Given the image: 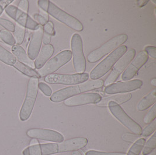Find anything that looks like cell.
<instances>
[{
  "label": "cell",
  "instance_id": "6da1fadb",
  "mask_svg": "<svg viewBox=\"0 0 156 155\" xmlns=\"http://www.w3.org/2000/svg\"><path fill=\"white\" fill-rule=\"evenodd\" d=\"M104 86V81L102 79L90 80L84 82L65 88L53 93L50 96V100L53 103H60L71 97L80 94L98 89Z\"/></svg>",
  "mask_w": 156,
  "mask_h": 155
},
{
  "label": "cell",
  "instance_id": "7a4b0ae2",
  "mask_svg": "<svg viewBox=\"0 0 156 155\" xmlns=\"http://www.w3.org/2000/svg\"><path fill=\"white\" fill-rule=\"evenodd\" d=\"M128 50L126 46H121L115 50L108 56L98 64L90 72L89 77L92 80L99 79L105 75L114 67L116 63Z\"/></svg>",
  "mask_w": 156,
  "mask_h": 155
},
{
  "label": "cell",
  "instance_id": "3957f363",
  "mask_svg": "<svg viewBox=\"0 0 156 155\" xmlns=\"http://www.w3.org/2000/svg\"><path fill=\"white\" fill-rule=\"evenodd\" d=\"M38 85L37 78H30L29 79L25 99L20 113V118L22 121L28 120L33 111L38 93Z\"/></svg>",
  "mask_w": 156,
  "mask_h": 155
},
{
  "label": "cell",
  "instance_id": "277c9868",
  "mask_svg": "<svg viewBox=\"0 0 156 155\" xmlns=\"http://www.w3.org/2000/svg\"><path fill=\"white\" fill-rule=\"evenodd\" d=\"M128 39V35L126 34H121L115 36L98 49L91 51L87 56L88 61L90 63L99 61L102 58L121 46Z\"/></svg>",
  "mask_w": 156,
  "mask_h": 155
},
{
  "label": "cell",
  "instance_id": "5b68a950",
  "mask_svg": "<svg viewBox=\"0 0 156 155\" xmlns=\"http://www.w3.org/2000/svg\"><path fill=\"white\" fill-rule=\"evenodd\" d=\"M108 106L109 111L114 117L118 120L122 125L136 135H141L142 128L141 126L135 121L130 118L120 105L113 102H109Z\"/></svg>",
  "mask_w": 156,
  "mask_h": 155
},
{
  "label": "cell",
  "instance_id": "8992f818",
  "mask_svg": "<svg viewBox=\"0 0 156 155\" xmlns=\"http://www.w3.org/2000/svg\"><path fill=\"white\" fill-rule=\"evenodd\" d=\"M47 13L77 32H82L84 29L83 23L76 18L69 14L51 1H50Z\"/></svg>",
  "mask_w": 156,
  "mask_h": 155
},
{
  "label": "cell",
  "instance_id": "52a82bcc",
  "mask_svg": "<svg viewBox=\"0 0 156 155\" xmlns=\"http://www.w3.org/2000/svg\"><path fill=\"white\" fill-rule=\"evenodd\" d=\"M71 53L73 65L77 74L84 73L86 70V60L83 52L82 38L79 34L75 33L71 40Z\"/></svg>",
  "mask_w": 156,
  "mask_h": 155
},
{
  "label": "cell",
  "instance_id": "ba28073f",
  "mask_svg": "<svg viewBox=\"0 0 156 155\" xmlns=\"http://www.w3.org/2000/svg\"><path fill=\"white\" fill-rule=\"evenodd\" d=\"M72 53L70 50H64L59 53L49 61L45 64L42 67L37 71L40 77H45L53 74L65 64L71 60Z\"/></svg>",
  "mask_w": 156,
  "mask_h": 155
},
{
  "label": "cell",
  "instance_id": "9c48e42d",
  "mask_svg": "<svg viewBox=\"0 0 156 155\" xmlns=\"http://www.w3.org/2000/svg\"><path fill=\"white\" fill-rule=\"evenodd\" d=\"M89 75L87 73L74 74H52L44 77V81L50 84L76 85L88 81Z\"/></svg>",
  "mask_w": 156,
  "mask_h": 155
},
{
  "label": "cell",
  "instance_id": "30bf717a",
  "mask_svg": "<svg viewBox=\"0 0 156 155\" xmlns=\"http://www.w3.org/2000/svg\"><path fill=\"white\" fill-rule=\"evenodd\" d=\"M136 55V50L134 49H130L126 51L123 56L116 63L108 77L104 82V85L107 86L114 84L116 81L121 74L126 70L129 64L133 60Z\"/></svg>",
  "mask_w": 156,
  "mask_h": 155
},
{
  "label": "cell",
  "instance_id": "8fae6325",
  "mask_svg": "<svg viewBox=\"0 0 156 155\" xmlns=\"http://www.w3.org/2000/svg\"><path fill=\"white\" fill-rule=\"evenodd\" d=\"M5 12L18 25L25 28L34 31L39 26V25L28 14L22 12L14 5H8L5 8Z\"/></svg>",
  "mask_w": 156,
  "mask_h": 155
},
{
  "label": "cell",
  "instance_id": "7c38bea8",
  "mask_svg": "<svg viewBox=\"0 0 156 155\" xmlns=\"http://www.w3.org/2000/svg\"><path fill=\"white\" fill-rule=\"evenodd\" d=\"M143 84V81L140 79H133L114 83L107 86L104 89V92L108 95L128 93L141 88Z\"/></svg>",
  "mask_w": 156,
  "mask_h": 155
},
{
  "label": "cell",
  "instance_id": "4fadbf2b",
  "mask_svg": "<svg viewBox=\"0 0 156 155\" xmlns=\"http://www.w3.org/2000/svg\"><path fill=\"white\" fill-rule=\"evenodd\" d=\"M27 135L31 138L54 142L56 143H60L64 141V136L62 134L56 131L51 129L32 128L27 131Z\"/></svg>",
  "mask_w": 156,
  "mask_h": 155
},
{
  "label": "cell",
  "instance_id": "5bb4252c",
  "mask_svg": "<svg viewBox=\"0 0 156 155\" xmlns=\"http://www.w3.org/2000/svg\"><path fill=\"white\" fill-rule=\"evenodd\" d=\"M149 56L144 51H140L129 64L122 75V79L124 81H130L135 77L139 70L147 63Z\"/></svg>",
  "mask_w": 156,
  "mask_h": 155
},
{
  "label": "cell",
  "instance_id": "9a60e30c",
  "mask_svg": "<svg viewBox=\"0 0 156 155\" xmlns=\"http://www.w3.org/2000/svg\"><path fill=\"white\" fill-rule=\"evenodd\" d=\"M102 97L97 93H83L74 96L64 100V104L67 107L83 106L89 104H97L101 100Z\"/></svg>",
  "mask_w": 156,
  "mask_h": 155
},
{
  "label": "cell",
  "instance_id": "2e32d148",
  "mask_svg": "<svg viewBox=\"0 0 156 155\" xmlns=\"http://www.w3.org/2000/svg\"><path fill=\"white\" fill-rule=\"evenodd\" d=\"M58 153V146L55 143L37 144L29 146L22 152L23 155H52Z\"/></svg>",
  "mask_w": 156,
  "mask_h": 155
},
{
  "label": "cell",
  "instance_id": "e0dca14e",
  "mask_svg": "<svg viewBox=\"0 0 156 155\" xmlns=\"http://www.w3.org/2000/svg\"><path fill=\"white\" fill-rule=\"evenodd\" d=\"M43 35V29L42 26L40 25L38 28L34 31L32 35L27 53L29 57L32 60L36 59L39 54L42 43Z\"/></svg>",
  "mask_w": 156,
  "mask_h": 155
},
{
  "label": "cell",
  "instance_id": "ac0fdd59",
  "mask_svg": "<svg viewBox=\"0 0 156 155\" xmlns=\"http://www.w3.org/2000/svg\"><path fill=\"white\" fill-rule=\"evenodd\" d=\"M88 142L87 138L85 137H77L67 140L57 144L58 153L77 151L84 148Z\"/></svg>",
  "mask_w": 156,
  "mask_h": 155
},
{
  "label": "cell",
  "instance_id": "d6986e66",
  "mask_svg": "<svg viewBox=\"0 0 156 155\" xmlns=\"http://www.w3.org/2000/svg\"><path fill=\"white\" fill-rule=\"evenodd\" d=\"M55 48L51 44L44 46L34 62L35 68L37 70L41 69L53 56Z\"/></svg>",
  "mask_w": 156,
  "mask_h": 155
},
{
  "label": "cell",
  "instance_id": "ffe728a7",
  "mask_svg": "<svg viewBox=\"0 0 156 155\" xmlns=\"http://www.w3.org/2000/svg\"><path fill=\"white\" fill-rule=\"evenodd\" d=\"M132 97V95L130 93H119L115 95L111 96H108L106 98H102L101 100L97 105L99 107H107L110 102H113L116 104L120 105L125 103L128 102Z\"/></svg>",
  "mask_w": 156,
  "mask_h": 155
},
{
  "label": "cell",
  "instance_id": "44dd1931",
  "mask_svg": "<svg viewBox=\"0 0 156 155\" xmlns=\"http://www.w3.org/2000/svg\"><path fill=\"white\" fill-rule=\"evenodd\" d=\"M12 53L16 59L17 58L18 61L20 62L28 65L33 69L35 68L34 61L29 57L25 50L20 45L15 44L12 47Z\"/></svg>",
  "mask_w": 156,
  "mask_h": 155
},
{
  "label": "cell",
  "instance_id": "7402d4cb",
  "mask_svg": "<svg viewBox=\"0 0 156 155\" xmlns=\"http://www.w3.org/2000/svg\"><path fill=\"white\" fill-rule=\"evenodd\" d=\"M156 102V89H154L140 100L137 105V109L139 112L144 111L155 104Z\"/></svg>",
  "mask_w": 156,
  "mask_h": 155
},
{
  "label": "cell",
  "instance_id": "603a6c76",
  "mask_svg": "<svg viewBox=\"0 0 156 155\" xmlns=\"http://www.w3.org/2000/svg\"><path fill=\"white\" fill-rule=\"evenodd\" d=\"M13 67L15 69L21 72L23 75L30 78L40 77L39 74L37 73V71L35 70L34 69L29 67L28 65L22 63L16 60L15 63L14 64Z\"/></svg>",
  "mask_w": 156,
  "mask_h": 155
},
{
  "label": "cell",
  "instance_id": "cb8c5ba5",
  "mask_svg": "<svg viewBox=\"0 0 156 155\" xmlns=\"http://www.w3.org/2000/svg\"><path fill=\"white\" fill-rule=\"evenodd\" d=\"M0 61L8 65L13 66L16 59L12 53L0 45Z\"/></svg>",
  "mask_w": 156,
  "mask_h": 155
},
{
  "label": "cell",
  "instance_id": "d4e9b609",
  "mask_svg": "<svg viewBox=\"0 0 156 155\" xmlns=\"http://www.w3.org/2000/svg\"><path fill=\"white\" fill-rule=\"evenodd\" d=\"M146 140L144 138H139L133 143V144L129 148L128 153L126 155H139L144 147Z\"/></svg>",
  "mask_w": 156,
  "mask_h": 155
},
{
  "label": "cell",
  "instance_id": "484cf974",
  "mask_svg": "<svg viewBox=\"0 0 156 155\" xmlns=\"http://www.w3.org/2000/svg\"><path fill=\"white\" fill-rule=\"evenodd\" d=\"M156 149V134L155 133L145 142L142 149L143 155H147Z\"/></svg>",
  "mask_w": 156,
  "mask_h": 155
},
{
  "label": "cell",
  "instance_id": "4316f807",
  "mask_svg": "<svg viewBox=\"0 0 156 155\" xmlns=\"http://www.w3.org/2000/svg\"><path fill=\"white\" fill-rule=\"evenodd\" d=\"M14 39L15 40L16 43L18 44V45H20L23 42L26 30L25 28L20 26L18 23L15 25L14 30Z\"/></svg>",
  "mask_w": 156,
  "mask_h": 155
},
{
  "label": "cell",
  "instance_id": "83f0119b",
  "mask_svg": "<svg viewBox=\"0 0 156 155\" xmlns=\"http://www.w3.org/2000/svg\"><path fill=\"white\" fill-rule=\"evenodd\" d=\"M0 39L3 42L9 46H14L16 43L14 37L11 33L7 30L3 29L0 31Z\"/></svg>",
  "mask_w": 156,
  "mask_h": 155
},
{
  "label": "cell",
  "instance_id": "f1b7e54d",
  "mask_svg": "<svg viewBox=\"0 0 156 155\" xmlns=\"http://www.w3.org/2000/svg\"><path fill=\"white\" fill-rule=\"evenodd\" d=\"M156 103L154 104L151 108L149 110V112L144 117V122L146 124H149L156 120Z\"/></svg>",
  "mask_w": 156,
  "mask_h": 155
},
{
  "label": "cell",
  "instance_id": "f546056e",
  "mask_svg": "<svg viewBox=\"0 0 156 155\" xmlns=\"http://www.w3.org/2000/svg\"><path fill=\"white\" fill-rule=\"evenodd\" d=\"M156 129V121L154 120L153 122L149 124L147 127H145L142 130V135L143 136L148 137L149 136L154 134Z\"/></svg>",
  "mask_w": 156,
  "mask_h": 155
},
{
  "label": "cell",
  "instance_id": "4dcf8cb0",
  "mask_svg": "<svg viewBox=\"0 0 156 155\" xmlns=\"http://www.w3.org/2000/svg\"><path fill=\"white\" fill-rule=\"evenodd\" d=\"M0 26L9 32H14L15 25L10 21L4 18H0Z\"/></svg>",
  "mask_w": 156,
  "mask_h": 155
},
{
  "label": "cell",
  "instance_id": "1f68e13d",
  "mask_svg": "<svg viewBox=\"0 0 156 155\" xmlns=\"http://www.w3.org/2000/svg\"><path fill=\"white\" fill-rule=\"evenodd\" d=\"M85 155H126V153L122 152H105L90 150L85 153Z\"/></svg>",
  "mask_w": 156,
  "mask_h": 155
},
{
  "label": "cell",
  "instance_id": "d6a6232c",
  "mask_svg": "<svg viewBox=\"0 0 156 155\" xmlns=\"http://www.w3.org/2000/svg\"><path fill=\"white\" fill-rule=\"evenodd\" d=\"M38 88L46 96H51L52 95V90L50 87L44 82H39Z\"/></svg>",
  "mask_w": 156,
  "mask_h": 155
},
{
  "label": "cell",
  "instance_id": "836d02e7",
  "mask_svg": "<svg viewBox=\"0 0 156 155\" xmlns=\"http://www.w3.org/2000/svg\"><path fill=\"white\" fill-rule=\"evenodd\" d=\"M43 29V32L47 33L51 35H55V30H54V25L51 22L48 21L44 25Z\"/></svg>",
  "mask_w": 156,
  "mask_h": 155
},
{
  "label": "cell",
  "instance_id": "e575fe53",
  "mask_svg": "<svg viewBox=\"0 0 156 155\" xmlns=\"http://www.w3.org/2000/svg\"><path fill=\"white\" fill-rule=\"evenodd\" d=\"M18 8L22 12L28 14L29 11V1L27 0H22L20 1Z\"/></svg>",
  "mask_w": 156,
  "mask_h": 155
},
{
  "label": "cell",
  "instance_id": "d590c367",
  "mask_svg": "<svg viewBox=\"0 0 156 155\" xmlns=\"http://www.w3.org/2000/svg\"><path fill=\"white\" fill-rule=\"evenodd\" d=\"M144 51L151 58H156V47L154 46H146L144 48Z\"/></svg>",
  "mask_w": 156,
  "mask_h": 155
},
{
  "label": "cell",
  "instance_id": "8d00e7d4",
  "mask_svg": "<svg viewBox=\"0 0 156 155\" xmlns=\"http://www.w3.org/2000/svg\"><path fill=\"white\" fill-rule=\"evenodd\" d=\"M34 19L35 20L36 22L39 25L44 26L47 22V20L42 15L40 14H36L34 15Z\"/></svg>",
  "mask_w": 156,
  "mask_h": 155
},
{
  "label": "cell",
  "instance_id": "74e56055",
  "mask_svg": "<svg viewBox=\"0 0 156 155\" xmlns=\"http://www.w3.org/2000/svg\"><path fill=\"white\" fill-rule=\"evenodd\" d=\"M49 2L50 1L48 0H39L37 1L39 7L42 9V11L46 12H47Z\"/></svg>",
  "mask_w": 156,
  "mask_h": 155
},
{
  "label": "cell",
  "instance_id": "f35d334b",
  "mask_svg": "<svg viewBox=\"0 0 156 155\" xmlns=\"http://www.w3.org/2000/svg\"><path fill=\"white\" fill-rule=\"evenodd\" d=\"M51 40V35L43 32L42 37V42L43 43V44L45 45L50 44Z\"/></svg>",
  "mask_w": 156,
  "mask_h": 155
},
{
  "label": "cell",
  "instance_id": "ab89813d",
  "mask_svg": "<svg viewBox=\"0 0 156 155\" xmlns=\"http://www.w3.org/2000/svg\"><path fill=\"white\" fill-rule=\"evenodd\" d=\"M13 1V0H0V7L4 10Z\"/></svg>",
  "mask_w": 156,
  "mask_h": 155
},
{
  "label": "cell",
  "instance_id": "60d3db41",
  "mask_svg": "<svg viewBox=\"0 0 156 155\" xmlns=\"http://www.w3.org/2000/svg\"><path fill=\"white\" fill-rule=\"evenodd\" d=\"M149 1L147 0H140V1H137V5L138 7L142 8L144 6H145L148 2Z\"/></svg>",
  "mask_w": 156,
  "mask_h": 155
},
{
  "label": "cell",
  "instance_id": "b9f144b4",
  "mask_svg": "<svg viewBox=\"0 0 156 155\" xmlns=\"http://www.w3.org/2000/svg\"><path fill=\"white\" fill-rule=\"evenodd\" d=\"M37 144H39V142L38 141V140L35 139V138H32V140L30 141L29 146L35 145H37Z\"/></svg>",
  "mask_w": 156,
  "mask_h": 155
},
{
  "label": "cell",
  "instance_id": "7bdbcfd3",
  "mask_svg": "<svg viewBox=\"0 0 156 155\" xmlns=\"http://www.w3.org/2000/svg\"><path fill=\"white\" fill-rule=\"evenodd\" d=\"M151 84L154 86H156V79L155 78H153L151 80V82H150Z\"/></svg>",
  "mask_w": 156,
  "mask_h": 155
},
{
  "label": "cell",
  "instance_id": "ee69618b",
  "mask_svg": "<svg viewBox=\"0 0 156 155\" xmlns=\"http://www.w3.org/2000/svg\"><path fill=\"white\" fill-rule=\"evenodd\" d=\"M71 155H83L81 154V153H80L79 151L77 150V151H74L72 153Z\"/></svg>",
  "mask_w": 156,
  "mask_h": 155
},
{
  "label": "cell",
  "instance_id": "f6af8a7d",
  "mask_svg": "<svg viewBox=\"0 0 156 155\" xmlns=\"http://www.w3.org/2000/svg\"><path fill=\"white\" fill-rule=\"evenodd\" d=\"M147 155H156V149L154 150L153 152H151L150 153Z\"/></svg>",
  "mask_w": 156,
  "mask_h": 155
},
{
  "label": "cell",
  "instance_id": "bcb514c9",
  "mask_svg": "<svg viewBox=\"0 0 156 155\" xmlns=\"http://www.w3.org/2000/svg\"><path fill=\"white\" fill-rule=\"evenodd\" d=\"M3 11H4V9L0 7V15L2 14V12H3Z\"/></svg>",
  "mask_w": 156,
  "mask_h": 155
},
{
  "label": "cell",
  "instance_id": "7dc6e473",
  "mask_svg": "<svg viewBox=\"0 0 156 155\" xmlns=\"http://www.w3.org/2000/svg\"><path fill=\"white\" fill-rule=\"evenodd\" d=\"M153 1V2H154V3H155V4H156V1Z\"/></svg>",
  "mask_w": 156,
  "mask_h": 155
}]
</instances>
